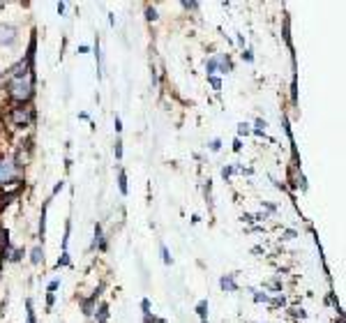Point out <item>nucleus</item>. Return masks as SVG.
Masks as SVG:
<instances>
[{
	"label": "nucleus",
	"instance_id": "9b49d317",
	"mask_svg": "<svg viewBox=\"0 0 346 323\" xmlns=\"http://www.w3.org/2000/svg\"><path fill=\"white\" fill-rule=\"evenodd\" d=\"M215 69H217V58H212L210 63H208V74H212Z\"/></svg>",
	"mask_w": 346,
	"mask_h": 323
},
{
	"label": "nucleus",
	"instance_id": "1a4fd4ad",
	"mask_svg": "<svg viewBox=\"0 0 346 323\" xmlns=\"http://www.w3.org/2000/svg\"><path fill=\"white\" fill-rule=\"evenodd\" d=\"M159 249H162V258H164V263L169 266V263H171V261H173V258H171V254H169V249L164 247V245H162V247H159Z\"/></svg>",
	"mask_w": 346,
	"mask_h": 323
},
{
	"label": "nucleus",
	"instance_id": "20e7f679",
	"mask_svg": "<svg viewBox=\"0 0 346 323\" xmlns=\"http://www.w3.org/2000/svg\"><path fill=\"white\" fill-rule=\"evenodd\" d=\"M12 120H14L16 125H28V111H26V109H14Z\"/></svg>",
	"mask_w": 346,
	"mask_h": 323
},
{
	"label": "nucleus",
	"instance_id": "ddd939ff",
	"mask_svg": "<svg viewBox=\"0 0 346 323\" xmlns=\"http://www.w3.org/2000/svg\"><path fill=\"white\" fill-rule=\"evenodd\" d=\"M238 132H240V134H247V132H250V125H245V123H242V125H240V129H238Z\"/></svg>",
	"mask_w": 346,
	"mask_h": 323
},
{
	"label": "nucleus",
	"instance_id": "2eb2a0df",
	"mask_svg": "<svg viewBox=\"0 0 346 323\" xmlns=\"http://www.w3.org/2000/svg\"><path fill=\"white\" fill-rule=\"evenodd\" d=\"M120 129H123V125H120V118L115 115V132H120Z\"/></svg>",
	"mask_w": 346,
	"mask_h": 323
},
{
	"label": "nucleus",
	"instance_id": "6e6552de",
	"mask_svg": "<svg viewBox=\"0 0 346 323\" xmlns=\"http://www.w3.org/2000/svg\"><path fill=\"white\" fill-rule=\"evenodd\" d=\"M205 309H208V300H201L199 307H196V312H199V316H201L203 321H205Z\"/></svg>",
	"mask_w": 346,
	"mask_h": 323
},
{
	"label": "nucleus",
	"instance_id": "f8f14e48",
	"mask_svg": "<svg viewBox=\"0 0 346 323\" xmlns=\"http://www.w3.org/2000/svg\"><path fill=\"white\" fill-rule=\"evenodd\" d=\"M210 83H212V88H215V90H220V88H221L220 79H210Z\"/></svg>",
	"mask_w": 346,
	"mask_h": 323
},
{
	"label": "nucleus",
	"instance_id": "f3484780",
	"mask_svg": "<svg viewBox=\"0 0 346 323\" xmlns=\"http://www.w3.org/2000/svg\"><path fill=\"white\" fill-rule=\"evenodd\" d=\"M210 148H212V150H220V141H217V139H215V141L210 143Z\"/></svg>",
	"mask_w": 346,
	"mask_h": 323
},
{
	"label": "nucleus",
	"instance_id": "39448f33",
	"mask_svg": "<svg viewBox=\"0 0 346 323\" xmlns=\"http://www.w3.org/2000/svg\"><path fill=\"white\" fill-rule=\"evenodd\" d=\"M221 289H226V291H236V282H233V277H221Z\"/></svg>",
	"mask_w": 346,
	"mask_h": 323
},
{
	"label": "nucleus",
	"instance_id": "7ed1b4c3",
	"mask_svg": "<svg viewBox=\"0 0 346 323\" xmlns=\"http://www.w3.org/2000/svg\"><path fill=\"white\" fill-rule=\"evenodd\" d=\"M16 42V28L10 23H0V47H10Z\"/></svg>",
	"mask_w": 346,
	"mask_h": 323
},
{
	"label": "nucleus",
	"instance_id": "9d476101",
	"mask_svg": "<svg viewBox=\"0 0 346 323\" xmlns=\"http://www.w3.org/2000/svg\"><path fill=\"white\" fill-rule=\"evenodd\" d=\"M113 152H115V157H118V160L123 157V141H115V148H113Z\"/></svg>",
	"mask_w": 346,
	"mask_h": 323
},
{
	"label": "nucleus",
	"instance_id": "f03ea898",
	"mask_svg": "<svg viewBox=\"0 0 346 323\" xmlns=\"http://www.w3.org/2000/svg\"><path fill=\"white\" fill-rule=\"evenodd\" d=\"M19 178V169L10 157H0V185H10Z\"/></svg>",
	"mask_w": 346,
	"mask_h": 323
},
{
	"label": "nucleus",
	"instance_id": "4468645a",
	"mask_svg": "<svg viewBox=\"0 0 346 323\" xmlns=\"http://www.w3.org/2000/svg\"><path fill=\"white\" fill-rule=\"evenodd\" d=\"M58 284H60V282H58V279H53V282L48 284V291H56V289H58Z\"/></svg>",
	"mask_w": 346,
	"mask_h": 323
},
{
	"label": "nucleus",
	"instance_id": "dca6fc26",
	"mask_svg": "<svg viewBox=\"0 0 346 323\" xmlns=\"http://www.w3.org/2000/svg\"><path fill=\"white\" fill-rule=\"evenodd\" d=\"M242 58H245L247 63H252V51H245V53H242Z\"/></svg>",
	"mask_w": 346,
	"mask_h": 323
},
{
	"label": "nucleus",
	"instance_id": "a211bd4d",
	"mask_svg": "<svg viewBox=\"0 0 346 323\" xmlns=\"http://www.w3.org/2000/svg\"><path fill=\"white\" fill-rule=\"evenodd\" d=\"M201 323H208V321H201Z\"/></svg>",
	"mask_w": 346,
	"mask_h": 323
},
{
	"label": "nucleus",
	"instance_id": "0eeeda50",
	"mask_svg": "<svg viewBox=\"0 0 346 323\" xmlns=\"http://www.w3.org/2000/svg\"><path fill=\"white\" fill-rule=\"evenodd\" d=\"M118 185H120V192H123V194H127V176H125V171H120Z\"/></svg>",
	"mask_w": 346,
	"mask_h": 323
},
{
	"label": "nucleus",
	"instance_id": "f257e3e1",
	"mask_svg": "<svg viewBox=\"0 0 346 323\" xmlns=\"http://www.w3.org/2000/svg\"><path fill=\"white\" fill-rule=\"evenodd\" d=\"M10 97L16 102H28L32 97V74H23V76H12V81L7 83Z\"/></svg>",
	"mask_w": 346,
	"mask_h": 323
},
{
	"label": "nucleus",
	"instance_id": "423d86ee",
	"mask_svg": "<svg viewBox=\"0 0 346 323\" xmlns=\"http://www.w3.org/2000/svg\"><path fill=\"white\" fill-rule=\"evenodd\" d=\"M42 258H44V252H42L39 247H35L32 249V254H30V261H32V263H39Z\"/></svg>",
	"mask_w": 346,
	"mask_h": 323
}]
</instances>
